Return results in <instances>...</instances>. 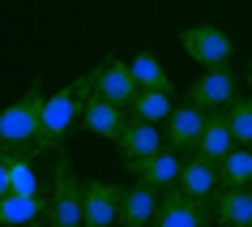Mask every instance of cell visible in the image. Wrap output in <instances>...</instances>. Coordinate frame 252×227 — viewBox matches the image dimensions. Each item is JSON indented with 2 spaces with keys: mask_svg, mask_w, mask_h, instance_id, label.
<instances>
[{
  "mask_svg": "<svg viewBox=\"0 0 252 227\" xmlns=\"http://www.w3.org/2000/svg\"><path fill=\"white\" fill-rule=\"evenodd\" d=\"M43 86L39 77L30 81V90L17 99V103H9L4 112H0V154L4 159H34L39 154V133H43Z\"/></svg>",
  "mask_w": 252,
  "mask_h": 227,
  "instance_id": "cell-1",
  "label": "cell"
},
{
  "mask_svg": "<svg viewBox=\"0 0 252 227\" xmlns=\"http://www.w3.org/2000/svg\"><path fill=\"white\" fill-rule=\"evenodd\" d=\"M90 94H94V81H90V73H86V77L68 81V86H60L56 94L43 99V133H39V146H43V150L64 146L68 133L81 129V116H86Z\"/></svg>",
  "mask_w": 252,
  "mask_h": 227,
  "instance_id": "cell-2",
  "label": "cell"
},
{
  "mask_svg": "<svg viewBox=\"0 0 252 227\" xmlns=\"http://www.w3.org/2000/svg\"><path fill=\"white\" fill-rule=\"evenodd\" d=\"M47 227H81L86 223V180H77L73 159L64 146H56V163H52V185H47Z\"/></svg>",
  "mask_w": 252,
  "mask_h": 227,
  "instance_id": "cell-3",
  "label": "cell"
},
{
  "mask_svg": "<svg viewBox=\"0 0 252 227\" xmlns=\"http://www.w3.org/2000/svg\"><path fill=\"white\" fill-rule=\"evenodd\" d=\"M210 201H214V197H210ZM210 201L184 193L180 185L162 189V201H158V214H154V227H205V223H214Z\"/></svg>",
  "mask_w": 252,
  "mask_h": 227,
  "instance_id": "cell-4",
  "label": "cell"
},
{
  "mask_svg": "<svg viewBox=\"0 0 252 227\" xmlns=\"http://www.w3.org/2000/svg\"><path fill=\"white\" fill-rule=\"evenodd\" d=\"M180 47H184L188 60L201 65V69H226V60L235 52L231 35L218 30V26H188L184 35H180Z\"/></svg>",
  "mask_w": 252,
  "mask_h": 227,
  "instance_id": "cell-5",
  "label": "cell"
},
{
  "mask_svg": "<svg viewBox=\"0 0 252 227\" xmlns=\"http://www.w3.org/2000/svg\"><path fill=\"white\" fill-rule=\"evenodd\" d=\"M90 81H94V94L98 99H107V103H116V107H124L128 112V103L137 99V77H133V65H124V60H103V65L90 73Z\"/></svg>",
  "mask_w": 252,
  "mask_h": 227,
  "instance_id": "cell-6",
  "label": "cell"
},
{
  "mask_svg": "<svg viewBox=\"0 0 252 227\" xmlns=\"http://www.w3.org/2000/svg\"><path fill=\"white\" fill-rule=\"evenodd\" d=\"M205 120H210V112L197 107L192 99L175 103V112L167 116V124H162L167 150H192V146H197V137H201V129H205Z\"/></svg>",
  "mask_w": 252,
  "mask_h": 227,
  "instance_id": "cell-7",
  "label": "cell"
},
{
  "mask_svg": "<svg viewBox=\"0 0 252 227\" xmlns=\"http://www.w3.org/2000/svg\"><path fill=\"white\" fill-rule=\"evenodd\" d=\"M188 99L197 107H205V112H226V107L235 103V77H231V69H205L197 81H192V90H188Z\"/></svg>",
  "mask_w": 252,
  "mask_h": 227,
  "instance_id": "cell-8",
  "label": "cell"
},
{
  "mask_svg": "<svg viewBox=\"0 0 252 227\" xmlns=\"http://www.w3.org/2000/svg\"><path fill=\"white\" fill-rule=\"evenodd\" d=\"M116 146H120V154H124V163H137V159H150V154L167 150V137H162V124H150V120L128 116L124 133L116 137Z\"/></svg>",
  "mask_w": 252,
  "mask_h": 227,
  "instance_id": "cell-9",
  "label": "cell"
},
{
  "mask_svg": "<svg viewBox=\"0 0 252 227\" xmlns=\"http://www.w3.org/2000/svg\"><path fill=\"white\" fill-rule=\"evenodd\" d=\"M124 189L111 180H86V227H116Z\"/></svg>",
  "mask_w": 252,
  "mask_h": 227,
  "instance_id": "cell-10",
  "label": "cell"
},
{
  "mask_svg": "<svg viewBox=\"0 0 252 227\" xmlns=\"http://www.w3.org/2000/svg\"><path fill=\"white\" fill-rule=\"evenodd\" d=\"M210 210L218 227H252V185H222Z\"/></svg>",
  "mask_w": 252,
  "mask_h": 227,
  "instance_id": "cell-11",
  "label": "cell"
},
{
  "mask_svg": "<svg viewBox=\"0 0 252 227\" xmlns=\"http://www.w3.org/2000/svg\"><path fill=\"white\" fill-rule=\"evenodd\" d=\"M47 214V197L34 189H13L9 197H0V227H34Z\"/></svg>",
  "mask_w": 252,
  "mask_h": 227,
  "instance_id": "cell-12",
  "label": "cell"
},
{
  "mask_svg": "<svg viewBox=\"0 0 252 227\" xmlns=\"http://www.w3.org/2000/svg\"><path fill=\"white\" fill-rule=\"evenodd\" d=\"M158 201H162L158 189H150V185H141V180H133V185L124 189V201H120V223H116V227H154Z\"/></svg>",
  "mask_w": 252,
  "mask_h": 227,
  "instance_id": "cell-13",
  "label": "cell"
},
{
  "mask_svg": "<svg viewBox=\"0 0 252 227\" xmlns=\"http://www.w3.org/2000/svg\"><path fill=\"white\" fill-rule=\"evenodd\" d=\"M180 167H184V159L175 154V150H158V154H150V159H137L128 163V172H133V180H141V185L150 189H171L175 180H180Z\"/></svg>",
  "mask_w": 252,
  "mask_h": 227,
  "instance_id": "cell-14",
  "label": "cell"
},
{
  "mask_svg": "<svg viewBox=\"0 0 252 227\" xmlns=\"http://www.w3.org/2000/svg\"><path fill=\"white\" fill-rule=\"evenodd\" d=\"M175 185L184 189V193H192V197H205V201H210L214 193L222 189V167H218V163H210V159H201V154H188Z\"/></svg>",
  "mask_w": 252,
  "mask_h": 227,
  "instance_id": "cell-15",
  "label": "cell"
},
{
  "mask_svg": "<svg viewBox=\"0 0 252 227\" xmlns=\"http://www.w3.org/2000/svg\"><path fill=\"white\" fill-rule=\"evenodd\" d=\"M235 150V133H231V124H226V112H210V120H205V129H201L197 146H192V154H201V159H210L222 167V159Z\"/></svg>",
  "mask_w": 252,
  "mask_h": 227,
  "instance_id": "cell-16",
  "label": "cell"
},
{
  "mask_svg": "<svg viewBox=\"0 0 252 227\" xmlns=\"http://www.w3.org/2000/svg\"><path fill=\"white\" fill-rule=\"evenodd\" d=\"M124 124H128V116H124V107L107 103V99H98V94H90V103H86V116H81V129L94 137H111L116 142L120 133H124Z\"/></svg>",
  "mask_w": 252,
  "mask_h": 227,
  "instance_id": "cell-17",
  "label": "cell"
},
{
  "mask_svg": "<svg viewBox=\"0 0 252 227\" xmlns=\"http://www.w3.org/2000/svg\"><path fill=\"white\" fill-rule=\"evenodd\" d=\"M171 112H175V99L167 90H137V99L128 103V116L150 120V124H167Z\"/></svg>",
  "mask_w": 252,
  "mask_h": 227,
  "instance_id": "cell-18",
  "label": "cell"
},
{
  "mask_svg": "<svg viewBox=\"0 0 252 227\" xmlns=\"http://www.w3.org/2000/svg\"><path fill=\"white\" fill-rule=\"evenodd\" d=\"M128 65H133V77H137L141 90H167V94H171V77H167V69L158 65V56H154V52H137Z\"/></svg>",
  "mask_w": 252,
  "mask_h": 227,
  "instance_id": "cell-19",
  "label": "cell"
},
{
  "mask_svg": "<svg viewBox=\"0 0 252 227\" xmlns=\"http://www.w3.org/2000/svg\"><path fill=\"white\" fill-rule=\"evenodd\" d=\"M222 185H252V146H235L222 159Z\"/></svg>",
  "mask_w": 252,
  "mask_h": 227,
  "instance_id": "cell-20",
  "label": "cell"
},
{
  "mask_svg": "<svg viewBox=\"0 0 252 227\" xmlns=\"http://www.w3.org/2000/svg\"><path fill=\"white\" fill-rule=\"evenodd\" d=\"M226 124L235 133V146H252V99H235L226 107Z\"/></svg>",
  "mask_w": 252,
  "mask_h": 227,
  "instance_id": "cell-21",
  "label": "cell"
},
{
  "mask_svg": "<svg viewBox=\"0 0 252 227\" xmlns=\"http://www.w3.org/2000/svg\"><path fill=\"white\" fill-rule=\"evenodd\" d=\"M13 180H17V159H4L0 154V197L13 193Z\"/></svg>",
  "mask_w": 252,
  "mask_h": 227,
  "instance_id": "cell-22",
  "label": "cell"
},
{
  "mask_svg": "<svg viewBox=\"0 0 252 227\" xmlns=\"http://www.w3.org/2000/svg\"><path fill=\"white\" fill-rule=\"evenodd\" d=\"M248 86H252V69H248Z\"/></svg>",
  "mask_w": 252,
  "mask_h": 227,
  "instance_id": "cell-23",
  "label": "cell"
},
{
  "mask_svg": "<svg viewBox=\"0 0 252 227\" xmlns=\"http://www.w3.org/2000/svg\"><path fill=\"white\" fill-rule=\"evenodd\" d=\"M34 227H47V223H34Z\"/></svg>",
  "mask_w": 252,
  "mask_h": 227,
  "instance_id": "cell-24",
  "label": "cell"
},
{
  "mask_svg": "<svg viewBox=\"0 0 252 227\" xmlns=\"http://www.w3.org/2000/svg\"><path fill=\"white\" fill-rule=\"evenodd\" d=\"M81 227H86V223H81Z\"/></svg>",
  "mask_w": 252,
  "mask_h": 227,
  "instance_id": "cell-25",
  "label": "cell"
},
{
  "mask_svg": "<svg viewBox=\"0 0 252 227\" xmlns=\"http://www.w3.org/2000/svg\"><path fill=\"white\" fill-rule=\"evenodd\" d=\"M248 69H252V65H248Z\"/></svg>",
  "mask_w": 252,
  "mask_h": 227,
  "instance_id": "cell-26",
  "label": "cell"
}]
</instances>
